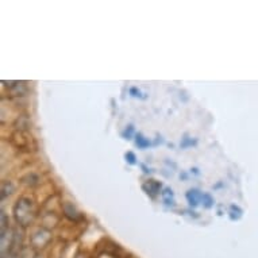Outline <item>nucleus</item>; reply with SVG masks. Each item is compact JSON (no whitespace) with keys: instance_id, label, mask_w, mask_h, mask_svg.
Listing matches in <instances>:
<instances>
[{"instance_id":"1a4fd4ad","label":"nucleus","mask_w":258,"mask_h":258,"mask_svg":"<svg viewBox=\"0 0 258 258\" xmlns=\"http://www.w3.org/2000/svg\"><path fill=\"white\" fill-rule=\"evenodd\" d=\"M201 201H203V204H204L205 208H211V207H212L215 203L214 197H212L211 195H208V193H204V195H203V197H201Z\"/></svg>"},{"instance_id":"f257e3e1","label":"nucleus","mask_w":258,"mask_h":258,"mask_svg":"<svg viewBox=\"0 0 258 258\" xmlns=\"http://www.w3.org/2000/svg\"><path fill=\"white\" fill-rule=\"evenodd\" d=\"M14 214H15V219L17 222L21 224V226L26 227L29 224H32L34 218H36V208H34V204L30 199L27 197H22L21 200H18V203L15 204V208H14Z\"/></svg>"},{"instance_id":"423d86ee","label":"nucleus","mask_w":258,"mask_h":258,"mask_svg":"<svg viewBox=\"0 0 258 258\" xmlns=\"http://www.w3.org/2000/svg\"><path fill=\"white\" fill-rule=\"evenodd\" d=\"M201 197H203V195L197 189H191L187 193V199L189 201V205H192V207H197L199 203H200Z\"/></svg>"},{"instance_id":"9b49d317","label":"nucleus","mask_w":258,"mask_h":258,"mask_svg":"<svg viewBox=\"0 0 258 258\" xmlns=\"http://www.w3.org/2000/svg\"><path fill=\"white\" fill-rule=\"evenodd\" d=\"M125 157H126V161H127L129 164L134 165L135 162H137V161H135L137 158H135V154H134L133 151H127V153L125 154Z\"/></svg>"},{"instance_id":"ddd939ff","label":"nucleus","mask_w":258,"mask_h":258,"mask_svg":"<svg viewBox=\"0 0 258 258\" xmlns=\"http://www.w3.org/2000/svg\"><path fill=\"white\" fill-rule=\"evenodd\" d=\"M195 141H192V139H188V138H184V141L181 142V147L183 149H185V147L188 146H192V145H195Z\"/></svg>"},{"instance_id":"9d476101","label":"nucleus","mask_w":258,"mask_h":258,"mask_svg":"<svg viewBox=\"0 0 258 258\" xmlns=\"http://www.w3.org/2000/svg\"><path fill=\"white\" fill-rule=\"evenodd\" d=\"M6 185H7V181H5V183H3V187H2V192H3V193H2V197H3V199H5L6 195H7ZM9 185H10V188H9V195H10V193H13V191H15V185H14L11 181H9Z\"/></svg>"},{"instance_id":"2eb2a0df","label":"nucleus","mask_w":258,"mask_h":258,"mask_svg":"<svg viewBox=\"0 0 258 258\" xmlns=\"http://www.w3.org/2000/svg\"><path fill=\"white\" fill-rule=\"evenodd\" d=\"M84 257H85V255H77L76 258H84Z\"/></svg>"},{"instance_id":"f03ea898","label":"nucleus","mask_w":258,"mask_h":258,"mask_svg":"<svg viewBox=\"0 0 258 258\" xmlns=\"http://www.w3.org/2000/svg\"><path fill=\"white\" fill-rule=\"evenodd\" d=\"M63 211H64V215H65L69 220H72V222H79V220L83 219V215H81L80 212L76 209L75 205L72 204V203H69V201L64 203Z\"/></svg>"},{"instance_id":"6e6552de","label":"nucleus","mask_w":258,"mask_h":258,"mask_svg":"<svg viewBox=\"0 0 258 258\" xmlns=\"http://www.w3.org/2000/svg\"><path fill=\"white\" fill-rule=\"evenodd\" d=\"M135 143H137V146H138L139 149H146V147L150 146V141L145 138L142 134H137V137H135Z\"/></svg>"},{"instance_id":"dca6fc26","label":"nucleus","mask_w":258,"mask_h":258,"mask_svg":"<svg viewBox=\"0 0 258 258\" xmlns=\"http://www.w3.org/2000/svg\"><path fill=\"white\" fill-rule=\"evenodd\" d=\"M104 257H106V258H110V255H107V254H106V255H104Z\"/></svg>"},{"instance_id":"0eeeda50","label":"nucleus","mask_w":258,"mask_h":258,"mask_svg":"<svg viewBox=\"0 0 258 258\" xmlns=\"http://www.w3.org/2000/svg\"><path fill=\"white\" fill-rule=\"evenodd\" d=\"M22 181L25 184H27L29 187H36V185H38V184H40L41 178L37 173H29L22 178Z\"/></svg>"},{"instance_id":"f8f14e48","label":"nucleus","mask_w":258,"mask_h":258,"mask_svg":"<svg viewBox=\"0 0 258 258\" xmlns=\"http://www.w3.org/2000/svg\"><path fill=\"white\" fill-rule=\"evenodd\" d=\"M133 134H134V127L133 126H129L127 129L122 133V135H123V138L126 139H131V137H133Z\"/></svg>"},{"instance_id":"7ed1b4c3","label":"nucleus","mask_w":258,"mask_h":258,"mask_svg":"<svg viewBox=\"0 0 258 258\" xmlns=\"http://www.w3.org/2000/svg\"><path fill=\"white\" fill-rule=\"evenodd\" d=\"M30 141L32 139H29V135L25 131H22V130H19V131L13 134V142L17 147H21V149L22 147H29Z\"/></svg>"},{"instance_id":"39448f33","label":"nucleus","mask_w":258,"mask_h":258,"mask_svg":"<svg viewBox=\"0 0 258 258\" xmlns=\"http://www.w3.org/2000/svg\"><path fill=\"white\" fill-rule=\"evenodd\" d=\"M7 87L11 91L14 96H25L27 94V87L25 83H19V81H10L7 83Z\"/></svg>"},{"instance_id":"4468645a","label":"nucleus","mask_w":258,"mask_h":258,"mask_svg":"<svg viewBox=\"0 0 258 258\" xmlns=\"http://www.w3.org/2000/svg\"><path fill=\"white\" fill-rule=\"evenodd\" d=\"M130 94L133 95L134 98H141V92H139L137 88H131L130 89Z\"/></svg>"},{"instance_id":"20e7f679","label":"nucleus","mask_w":258,"mask_h":258,"mask_svg":"<svg viewBox=\"0 0 258 258\" xmlns=\"http://www.w3.org/2000/svg\"><path fill=\"white\" fill-rule=\"evenodd\" d=\"M142 189L146 192L150 197H156V196L160 193L161 183H158L156 180H147L146 183L142 185Z\"/></svg>"}]
</instances>
